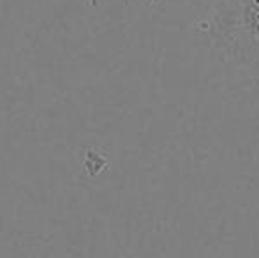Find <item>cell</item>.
<instances>
[{
  "mask_svg": "<svg viewBox=\"0 0 259 258\" xmlns=\"http://www.w3.org/2000/svg\"><path fill=\"white\" fill-rule=\"evenodd\" d=\"M205 32L219 53L259 76V0H217Z\"/></svg>",
  "mask_w": 259,
  "mask_h": 258,
  "instance_id": "obj_1",
  "label": "cell"
},
{
  "mask_svg": "<svg viewBox=\"0 0 259 258\" xmlns=\"http://www.w3.org/2000/svg\"><path fill=\"white\" fill-rule=\"evenodd\" d=\"M92 4H97V0H90ZM131 2H138V0H131ZM145 4H148V6H157V4H160V0H143Z\"/></svg>",
  "mask_w": 259,
  "mask_h": 258,
  "instance_id": "obj_2",
  "label": "cell"
}]
</instances>
